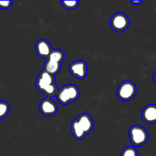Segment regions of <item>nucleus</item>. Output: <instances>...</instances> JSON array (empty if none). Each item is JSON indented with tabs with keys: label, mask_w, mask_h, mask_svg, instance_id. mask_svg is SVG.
<instances>
[{
	"label": "nucleus",
	"mask_w": 156,
	"mask_h": 156,
	"mask_svg": "<svg viewBox=\"0 0 156 156\" xmlns=\"http://www.w3.org/2000/svg\"><path fill=\"white\" fill-rule=\"evenodd\" d=\"M12 5V1H11V0H7V1H0V9L6 10V9H10Z\"/></svg>",
	"instance_id": "2eb2a0df"
},
{
	"label": "nucleus",
	"mask_w": 156,
	"mask_h": 156,
	"mask_svg": "<svg viewBox=\"0 0 156 156\" xmlns=\"http://www.w3.org/2000/svg\"><path fill=\"white\" fill-rule=\"evenodd\" d=\"M120 156H139V152L136 147L132 146H126L122 150Z\"/></svg>",
	"instance_id": "ddd939ff"
},
{
	"label": "nucleus",
	"mask_w": 156,
	"mask_h": 156,
	"mask_svg": "<svg viewBox=\"0 0 156 156\" xmlns=\"http://www.w3.org/2000/svg\"><path fill=\"white\" fill-rule=\"evenodd\" d=\"M35 87L40 92L44 94L46 98H49L53 96H56L58 91L55 82V76L44 70H42L38 75L35 81Z\"/></svg>",
	"instance_id": "f03ea898"
},
{
	"label": "nucleus",
	"mask_w": 156,
	"mask_h": 156,
	"mask_svg": "<svg viewBox=\"0 0 156 156\" xmlns=\"http://www.w3.org/2000/svg\"><path fill=\"white\" fill-rule=\"evenodd\" d=\"M137 92V88L134 82L125 80L119 85L116 91L117 97L122 101H128L134 98Z\"/></svg>",
	"instance_id": "423d86ee"
},
{
	"label": "nucleus",
	"mask_w": 156,
	"mask_h": 156,
	"mask_svg": "<svg viewBox=\"0 0 156 156\" xmlns=\"http://www.w3.org/2000/svg\"><path fill=\"white\" fill-rule=\"evenodd\" d=\"M110 27L116 32H123L129 27V18L122 12H117L110 18Z\"/></svg>",
	"instance_id": "0eeeda50"
},
{
	"label": "nucleus",
	"mask_w": 156,
	"mask_h": 156,
	"mask_svg": "<svg viewBox=\"0 0 156 156\" xmlns=\"http://www.w3.org/2000/svg\"><path fill=\"white\" fill-rule=\"evenodd\" d=\"M94 127V122L90 114L82 113L70 123V131L73 138L81 140L87 136Z\"/></svg>",
	"instance_id": "f257e3e1"
},
{
	"label": "nucleus",
	"mask_w": 156,
	"mask_h": 156,
	"mask_svg": "<svg viewBox=\"0 0 156 156\" xmlns=\"http://www.w3.org/2000/svg\"><path fill=\"white\" fill-rule=\"evenodd\" d=\"M80 89L73 84L64 85L58 91L57 100L62 105H67L77 100L80 97Z\"/></svg>",
	"instance_id": "20e7f679"
},
{
	"label": "nucleus",
	"mask_w": 156,
	"mask_h": 156,
	"mask_svg": "<svg viewBox=\"0 0 156 156\" xmlns=\"http://www.w3.org/2000/svg\"><path fill=\"white\" fill-rule=\"evenodd\" d=\"M10 111V106L9 103L5 101H0V120L4 119L8 116Z\"/></svg>",
	"instance_id": "f8f14e48"
},
{
	"label": "nucleus",
	"mask_w": 156,
	"mask_h": 156,
	"mask_svg": "<svg viewBox=\"0 0 156 156\" xmlns=\"http://www.w3.org/2000/svg\"><path fill=\"white\" fill-rule=\"evenodd\" d=\"M142 119L148 124L156 123V105L150 104L144 107L142 111Z\"/></svg>",
	"instance_id": "9b49d317"
},
{
	"label": "nucleus",
	"mask_w": 156,
	"mask_h": 156,
	"mask_svg": "<svg viewBox=\"0 0 156 156\" xmlns=\"http://www.w3.org/2000/svg\"><path fill=\"white\" fill-rule=\"evenodd\" d=\"M128 136L132 145L134 147H141L147 143L148 133L146 129L140 125H133L129 128Z\"/></svg>",
	"instance_id": "39448f33"
},
{
	"label": "nucleus",
	"mask_w": 156,
	"mask_h": 156,
	"mask_svg": "<svg viewBox=\"0 0 156 156\" xmlns=\"http://www.w3.org/2000/svg\"><path fill=\"white\" fill-rule=\"evenodd\" d=\"M153 81H154V84L156 85V71L154 72V75H153Z\"/></svg>",
	"instance_id": "f3484780"
},
{
	"label": "nucleus",
	"mask_w": 156,
	"mask_h": 156,
	"mask_svg": "<svg viewBox=\"0 0 156 156\" xmlns=\"http://www.w3.org/2000/svg\"><path fill=\"white\" fill-rule=\"evenodd\" d=\"M131 3L132 4H133V5H140V4H142V1H131Z\"/></svg>",
	"instance_id": "dca6fc26"
},
{
	"label": "nucleus",
	"mask_w": 156,
	"mask_h": 156,
	"mask_svg": "<svg viewBox=\"0 0 156 156\" xmlns=\"http://www.w3.org/2000/svg\"><path fill=\"white\" fill-rule=\"evenodd\" d=\"M64 57H65V54L62 50L54 49L48 57L46 59L43 70L55 76L59 73L61 70Z\"/></svg>",
	"instance_id": "7ed1b4c3"
},
{
	"label": "nucleus",
	"mask_w": 156,
	"mask_h": 156,
	"mask_svg": "<svg viewBox=\"0 0 156 156\" xmlns=\"http://www.w3.org/2000/svg\"><path fill=\"white\" fill-rule=\"evenodd\" d=\"M61 5L64 9H67V10H74L78 7L80 4L79 0H73V1H66V0H63L61 1Z\"/></svg>",
	"instance_id": "4468645a"
},
{
	"label": "nucleus",
	"mask_w": 156,
	"mask_h": 156,
	"mask_svg": "<svg viewBox=\"0 0 156 156\" xmlns=\"http://www.w3.org/2000/svg\"><path fill=\"white\" fill-rule=\"evenodd\" d=\"M69 72L72 76L76 79L83 80L87 76V66L85 61L75 60L69 65Z\"/></svg>",
	"instance_id": "6e6552de"
},
{
	"label": "nucleus",
	"mask_w": 156,
	"mask_h": 156,
	"mask_svg": "<svg viewBox=\"0 0 156 156\" xmlns=\"http://www.w3.org/2000/svg\"><path fill=\"white\" fill-rule=\"evenodd\" d=\"M35 50L37 55L41 58L47 59L52 52L51 45L50 42L45 39H40L37 41L35 46Z\"/></svg>",
	"instance_id": "9d476101"
},
{
	"label": "nucleus",
	"mask_w": 156,
	"mask_h": 156,
	"mask_svg": "<svg viewBox=\"0 0 156 156\" xmlns=\"http://www.w3.org/2000/svg\"><path fill=\"white\" fill-rule=\"evenodd\" d=\"M39 111L44 117H53L58 113V107L51 98H46L40 102Z\"/></svg>",
	"instance_id": "1a4fd4ad"
}]
</instances>
